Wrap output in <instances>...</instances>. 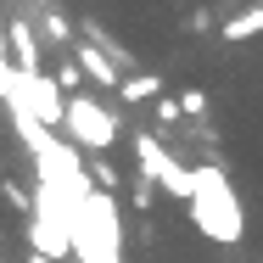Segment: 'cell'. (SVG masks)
Masks as SVG:
<instances>
[{"instance_id":"obj_1","label":"cell","mask_w":263,"mask_h":263,"mask_svg":"<svg viewBox=\"0 0 263 263\" xmlns=\"http://www.w3.org/2000/svg\"><path fill=\"white\" fill-rule=\"evenodd\" d=\"M185 213H191V224H196L208 241H218V247H235V241L247 235L241 196L230 191L224 168H213V162H202V168H196V185H191V202H185Z\"/></svg>"},{"instance_id":"obj_2","label":"cell","mask_w":263,"mask_h":263,"mask_svg":"<svg viewBox=\"0 0 263 263\" xmlns=\"http://www.w3.org/2000/svg\"><path fill=\"white\" fill-rule=\"evenodd\" d=\"M62 129H67V140H73L79 152H90V157L112 152V146H118V135H123V129H118V118H112L96 96H84V90H73V96H67V123H62Z\"/></svg>"},{"instance_id":"obj_3","label":"cell","mask_w":263,"mask_h":263,"mask_svg":"<svg viewBox=\"0 0 263 263\" xmlns=\"http://www.w3.org/2000/svg\"><path fill=\"white\" fill-rule=\"evenodd\" d=\"M135 162H140V179H152L157 191H168V196H179V202H191V185H196V168H185V162L174 157V152L162 146L157 135H135Z\"/></svg>"},{"instance_id":"obj_4","label":"cell","mask_w":263,"mask_h":263,"mask_svg":"<svg viewBox=\"0 0 263 263\" xmlns=\"http://www.w3.org/2000/svg\"><path fill=\"white\" fill-rule=\"evenodd\" d=\"M6 106H28L40 123H67V90L56 84V73H11Z\"/></svg>"},{"instance_id":"obj_5","label":"cell","mask_w":263,"mask_h":263,"mask_svg":"<svg viewBox=\"0 0 263 263\" xmlns=\"http://www.w3.org/2000/svg\"><path fill=\"white\" fill-rule=\"evenodd\" d=\"M6 45H11V67H17V73H45L40 34H34L28 23H11V28H6Z\"/></svg>"},{"instance_id":"obj_6","label":"cell","mask_w":263,"mask_h":263,"mask_svg":"<svg viewBox=\"0 0 263 263\" xmlns=\"http://www.w3.org/2000/svg\"><path fill=\"white\" fill-rule=\"evenodd\" d=\"M73 62H79L96 84L118 90V62H112V51H106V45H73Z\"/></svg>"},{"instance_id":"obj_7","label":"cell","mask_w":263,"mask_h":263,"mask_svg":"<svg viewBox=\"0 0 263 263\" xmlns=\"http://www.w3.org/2000/svg\"><path fill=\"white\" fill-rule=\"evenodd\" d=\"M252 34H263V0L247 6V11H235V17L224 23V40H230V45H241V40H252Z\"/></svg>"},{"instance_id":"obj_8","label":"cell","mask_w":263,"mask_h":263,"mask_svg":"<svg viewBox=\"0 0 263 263\" xmlns=\"http://www.w3.org/2000/svg\"><path fill=\"white\" fill-rule=\"evenodd\" d=\"M118 90H123V101H162V79H152V73H129Z\"/></svg>"},{"instance_id":"obj_9","label":"cell","mask_w":263,"mask_h":263,"mask_svg":"<svg viewBox=\"0 0 263 263\" xmlns=\"http://www.w3.org/2000/svg\"><path fill=\"white\" fill-rule=\"evenodd\" d=\"M6 28H11V23L0 17V101H6V90H11V73H17V67H11V45H6Z\"/></svg>"},{"instance_id":"obj_10","label":"cell","mask_w":263,"mask_h":263,"mask_svg":"<svg viewBox=\"0 0 263 263\" xmlns=\"http://www.w3.org/2000/svg\"><path fill=\"white\" fill-rule=\"evenodd\" d=\"M179 106H185V118H202V112H208V96H202V90H185Z\"/></svg>"},{"instance_id":"obj_11","label":"cell","mask_w":263,"mask_h":263,"mask_svg":"<svg viewBox=\"0 0 263 263\" xmlns=\"http://www.w3.org/2000/svg\"><path fill=\"white\" fill-rule=\"evenodd\" d=\"M179 112H185V106H179V101H157V118H162V123H174Z\"/></svg>"},{"instance_id":"obj_12","label":"cell","mask_w":263,"mask_h":263,"mask_svg":"<svg viewBox=\"0 0 263 263\" xmlns=\"http://www.w3.org/2000/svg\"><path fill=\"white\" fill-rule=\"evenodd\" d=\"M28 263H56V258H45V252H28Z\"/></svg>"}]
</instances>
